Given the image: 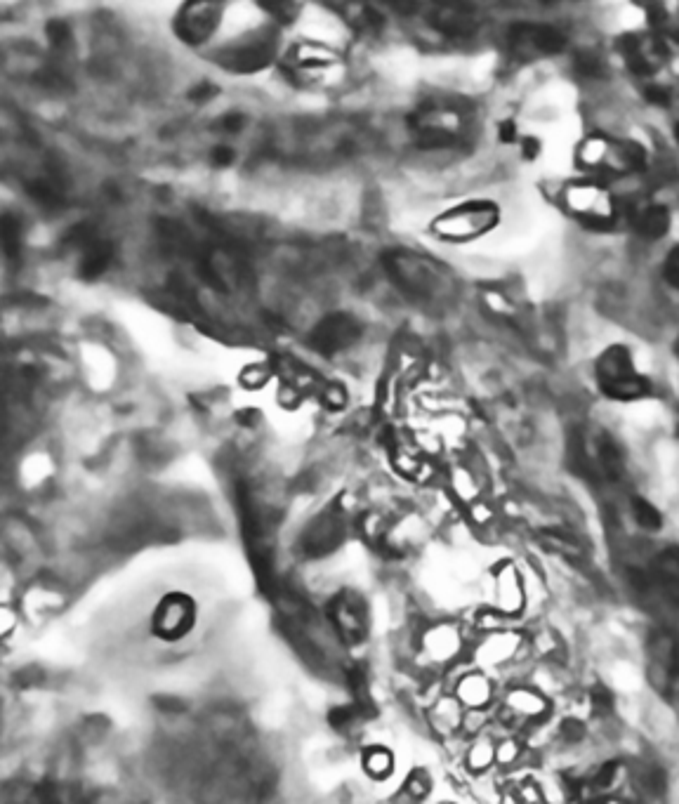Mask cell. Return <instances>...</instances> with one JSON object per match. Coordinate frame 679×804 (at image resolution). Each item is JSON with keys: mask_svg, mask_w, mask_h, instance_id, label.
<instances>
[{"mask_svg": "<svg viewBox=\"0 0 679 804\" xmlns=\"http://www.w3.org/2000/svg\"><path fill=\"white\" fill-rule=\"evenodd\" d=\"M340 540V524L338 519L323 517L316 522L305 536V550L309 555H323V552L333 550Z\"/></svg>", "mask_w": 679, "mask_h": 804, "instance_id": "cell-15", "label": "cell"}, {"mask_svg": "<svg viewBox=\"0 0 679 804\" xmlns=\"http://www.w3.org/2000/svg\"><path fill=\"white\" fill-rule=\"evenodd\" d=\"M592 708H595L597 715H609L613 710V696L609 689H597L592 691Z\"/></svg>", "mask_w": 679, "mask_h": 804, "instance_id": "cell-20", "label": "cell"}, {"mask_svg": "<svg viewBox=\"0 0 679 804\" xmlns=\"http://www.w3.org/2000/svg\"><path fill=\"white\" fill-rule=\"evenodd\" d=\"M616 769H618V767H616V764H613V762H611V764H606V767H604V769L599 771V774H597V779H595L597 786H599V788H606V786H609L611 779H613V774H616Z\"/></svg>", "mask_w": 679, "mask_h": 804, "instance_id": "cell-24", "label": "cell"}, {"mask_svg": "<svg viewBox=\"0 0 679 804\" xmlns=\"http://www.w3.org/2000/svg\"><path fill=\"white\" fill-rule=\"evenodd\" d=\"M578 166L597 177H625L644 166V149L637 142L611 135H592L580 142Z\"/></svg>", "mask_w": 679, "mask_h": 804, "instance_id": "cell-2", "label": "cell"}, {"mask_svg": "<svg viewBox=\"0 0 679 804\" xmlns=\"http://www.w3.org/2000/svg\"><path fill=\"white\" fill-rule=\"evenodd\" d=\"M564 736L569 738V741H580V738L585 736V729H583V724L580 722H576V720H569V722H564Z\"/></svg>", "mask_w": 679, "mask_h": 804, "instance_id": "cell-23", "label": "cell"}, {"mask_svg": "<svg viewBox=\"0 0 679 804\" xmlns=\"http://www.w3.org/2000/svg\"><path fill=\"white\" fill-rule=\"evenodd\" d=\"M543 545L545 548H550L552 552L564 555L566 559H580L585 555L583 545H580L573 536H569V533H562V531H545Z\"/></svg>", "mask_w": 679, "mask_h": 804, "instance_id": "cell-17", "label": "cell"}, {"mask_svg": "<svg viewBox=\"0 0 679 804\" xmlns=\"http://www.w3.org/2000/svg\"><path fill=\"white\" fill-rule=\"evenodd\" d=\"M432 26L448 38L472 36L479 26V12L470 0H439L432 10Z\"/></svg>", "mask_w": 679, "mask_h": 804, "instance_id": "cell-9", "label": "cell"}, {"mask_svg": "<svg viewBox=\"0 0 679 804\" xmlns=\"http://www.w3.org/2000/svg\"><path fill=\"white\" fill-rule=\"evenodd\" d=\"M632 227L635 232L642 236V239L656 241L661 236L668 234L670 229V213L665 206H658V203H646V206L637 208L632 213Z\"/></svg>", "mask_w": 679, "mask_h": 804, "instance_id": "cell-14", "label": "cell"}, {"mask_svg": "<svg viewBox=\"0 0 679 804\" xmlns=\"http://www.w3.org/2000/svg\"><path fill=\"white\" fill-rule=\"evenodd\" d=\"M675 352H677V357H679V340H677V345H675Z\"/></svg>", "mask_w": 679, "mask_h": 804, "instance_id": "cell-28", "label": "cell"}, {"mask_svg": "<svg viewBox=\"0 0 679 804\" xmlns=\"http://www.w3.org/2000/svg\"><path fill=\"white\" fill-rule=\"evenodd\" d=\"M507 38H510V50L522 59L559 55L566 48V36L547 24H514Z\"/></svg>", "mask_w": 679, "mask_h": 804, "instance_id": "cell-8", "label": "cell"}, {"mask_svg": "<svg viewBox=\"0 0 679 804\" xmlns=\"http://www.w3.org/2000/svg\"><path fill=\"white\" fill-rule=\"evenodd\" d=\"M415 140L423 149H451L465 140L470 118L463 109L448 102H430L420 107L411 118Z\"/></svg>", "mask_w": 679, "mask_h": 804, "instance_id": "cell-3", "label": "cell"}, {"mask_svg": "<svg viewBox=\"0 0 679 804\" xmlns=\"http://www.w3.org/2000/svg\"><path fill=\"white\" fill-rule=\"evenodd\" d=\"M665 279H668L672 288H677L679 291V246L672 250L668 260H665Z\"/></svg>", "mask_w": 679, "mask_h": 804, "instance_id": "cell-21", "label": "cell"}, {"mask_svg": "<svg viewBox=\"0 0 679 804\" xmlns=\"http://www.w3.org/2000/svg\"><path fill=\"white\" fill-rule=\"evenodd\" d=\"M503 140L505 142L514 140V125H505V128H503Z\"/></svg>", "mask_w": 679, "mask_h": 804, "instance_id": "cell-26", "label": "cell"}, {"mask_svg": "<svg viewBox=\"0 0 679 804\" xmlns=\"http://www.w3.org/2000/svg\"><path fill=\"white\" fill-rule=\"evenodd\" d=\"M224 0H187L175 19V34L189 45H201L213 38L220 26Z\"/></svg>", "mask_w": 679, "mask_h": 804, "instance_id": "cell-7", "label": "cell"}, {"mask_svg": "<svg viewBox=\"0 0 679 804\" xmlns=\"http://www.w3.org/2000/svg\"><path fill=\"white\" fill-rule=\"evenodd\" d=\"M646 95H649V100L654 104H668V95H665V90L649 88V90H646Z\"/></svg>", "mask_w": 679, "mask_h": 804, "instance_id": "cell-25", "label": "cell"}, {"mask_svg": "<svg viewBox=\"0 0 679 804\" xmlns=\"http://www.w3.org/2000/svg\"><path fill=\"white\" fill-rule=\"evenodd\" d=\"M382 262L394 286L411 300L425 302V305H446L456 298V274L434 257L397 248L382 257Z\"/></svg>", "mask_w": 679, "mask_h": 804, "instance_id": "cell-1", "label": "cell"}, {"mask_svg": "<svg viewBox=\"0 0 679 804\" xmlns=\"http://www.w3.org/2000/svg\"><path fill=\"white\" fill-rule=\"evenodd\" d=\"M0 236H3V246L5 253L10 257L19 250V222L10 213L3 215V222H0Z\"/></svg>", "mask_w": 679, "mask_h": 804, "instance_id": "cell-19", "label": "cell"}, {"mask_svg": "<svg viewBox=\"0 0 679 804\" xmlns=\"http://www.w3.org/2000/svg\"><path fill=\"white\" fill-rule=\"evenodd\" d=\"M564 210L585 229L604 232L616 222V199L597 182H573L562 194Z\"/></svg>", "mask_w": 679, "mask_h": 804, "instance_id": "cell-5", "label": "cell"}, {"mask_svg": "<svg viewBox=\"0 0 679 804\" xmlns=\"http://www.w3.org/2000/svg\"><path fill=\"white\" fill-rule=\"evenodd\" d=\"M210 161L215 163V166H229V163L234 161V151L229 147H215L213 154H210Z\"/></svg>", "mask_w": 679, "mask_h": 804, "instance_id": "cell-22", "label": "cell"}, {"mask_svg": "<svg viewBox=\"0 0 679 804\" xmlns=\"http://www.w3.org/2000/svg\"><path fill=\"white\" fill-rule=\"evenodd\" d=\"M274 57V45L269 41H257L248 45H239V48L229 50L224 55V67L239 71V74H250V71H257L262 67H267Z\"/></svg>", "mask_w": 679, "mask_h": 804, "instance_id": "cell-13", "label": "cell"}, {"mask_svg": "<svg viewBox=\"0 0 679 804\" xmlns=\"http://www.w3.org/2000/svg\"><path fill=\"white\" fill-rule=\"evenodd\" d=\"M500 220V210L491 201H470L441 213L432 222V232L446 241H472L489 234Z\"/></svg>", "mask_w": 679, "mask_h": 804, "instance_id": "cell-6", "label": "cell"}, {"mask_svg": "<svg viewBox=\"0 0 679 804\" xmlns=\"http://www.w3.org/2000/svg\"><path fill=\"white\" fill-rule=\"evenodd\" d=\"M632 514H635V522L646 531H658L663 526V514L644 498H632Z\"/></svg>", "mask_w": 679, "mask_h": 804, "instance_id": "cell-18", "label": "cell"}, {"mask_svg": "<svg viewBox=\"0 0 679 804\" xmlns=\"http://www.w3.org/2000/svg\"><path fill=\"white\" fill-rule=\"evenodd\" d=\"M597 470L606 479H618L623 474V453L609 434H602L597 441Z\"/></svg>", "mask_w": 679, "mask_h": 804, "instance_id": "cell-16", "label": "cell"}, {"mask_svg": "<svg viewBox=\"0 0 679 804\" xmlns=\"http://www.w3.org/2000/svg\"><path fill=\"white\" fill-rule=\"evenodd\" d=\"M623 55L637 76H651L654 71L661 69L665 52L663 45L658 43L656 38L639 36V38H628V41L623 43Z\"/></svg>", "mask_w": 679, "mask_h": 804, "instance_id": "cell-12", "label": "cell"}, {"mask_svg": "<svg viewBox=\"0 0 679 804\" xmlns=\"http://www.w3.org/2000/svg\"><path fill=\"white\" fill-rule=\"evenodd\" d=\"M361 326L357 319L349 314H331L314 328L312 345L323 354H335L340 349H347L349 345L359 340Z\"/></svg>", "mask_w": 679, "mask_h": 804, "instance_id": "cell-10", "label": "cell"}, {"mask_svg": "<svg viewBox=\"0 0 679 804\" xmlns=\"http://www.w3.org/2000/svg\"><path fill=\"white\" fill-rule=\"evenodd\" d=\"M597 382L606 397L616 401H635L651 392L649 380L635 371L628 347H609L597 359Z\"/></svg>", "mask_w": 679, "mask_h": 804, "instance_id": "cell-4", "label": "cell"}, {"mask_svg": "<svg viewBox=\"0 0 679 804\" xmlns=\"http://www.w3.org/2000/svg\"><path fill=\"white\" fill-rule=\"evenodd\" d=\"M651 654V670L654 675H661V687H668L672 680L679 677V642L668 632H656L649 639Z\"/></svg>", "mask_w": 679, "mask_h": 804, "instance_id": "cell-11", "label": "cell"}, {"mask_svg": "<svg viewBox=\"0 0 679 804\" xmlns=\"http://www.w3.org/2000/svg\"><path fill=\"white\" fill-rule=\"evenodd\" d=\"M675 140H677V144H679V125L675 128Z\"/></svg>", "mask_w": 679, "mask_h": 804, "instance_id": "cell-27", "label": "cell"}]
</instances>
